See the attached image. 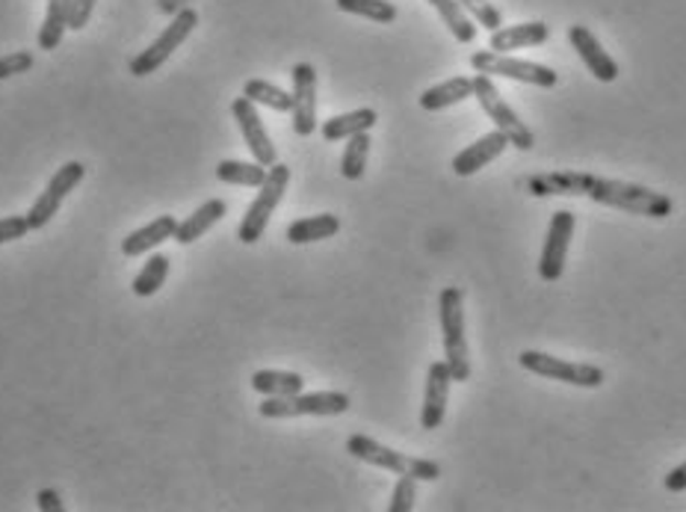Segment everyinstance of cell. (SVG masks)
I'll list each match as a JSON object with an SVG mask.
<instances>
[{
	"label": "cell",
	"instance_id": "obj_14",
	"mask_svg": "<svg viewBox=\"0 0 686 512\" xmlns=\"http://www.w3.org/2000/svg\"><path fill=\"white\" fill-rule=\"evenodd\" d=\"M568 42H571V48L580 54L584 66L592 72L595 80L612 84V80L619 77V63L603 51V45L595 39V33L586 28V24H571V28H568Z\"/></svg>",
	"mask_w": 686,
	"mask_h": 512
},
{
	"label": "cell",
	"instance_id": "obj_29",
	"mask_svg": "<svg viewBox=\"0 0 686 512\" xmlns=\"http://www.w3.org/2000/svg\"><path fill=\"white\" fill-rule=\"evenodd\" d=\"M370 131H361L349 137L344 157H340V175L347 181H361L367 170V157H370Z\"/></svg>",
	"mask_w": 686,
	"mask_h": 512
},
{
	"label": "cell",
	"instance_id": "obj_11",
	"mask_svg": "<svg viewBox=\"0 0 686 512\" xmlns=\"http://www.w3.org/2000/svg\"><path fill=\"white\" fill-rule=\"evenodd\" d=\"M574 238V214L571 210H556L551 226H547L545 249L538 258V275L545 282H559L565 273V258H568V247Z\"/></svg>",
	"mask_w": 686,
	"mask_h": 512
},
{
	"label": "cell",
	"instance_id": "obj_2",
	"mask_svg": "<svg viewBox=\"0 0 686 512\" xmlns=\"http://www.w3.org/2000/svg\"><path fill=\"white\" fill-rule=\"evenodd\" d=\"M438 314H442L444 361L453 373V382L470 380V352L465 338V296L459 287H444L438 296Z\"/></svg>",
	"mask_w": 686,
	"mask_h": 512
},
{
	"label": "cell",
	"instance_id": "obj_24",
	"mask_svg": "<svg viewBox=\"0 0 686 512\" xmlns=\"http://www.w3.org/2000/svg\"><path fill=\"white\" fill-rule=\"evenodd\" d=\"M252 389L263 397H293L305 389V380L291 370H258L252 377Z\"/></svg>",
	"mask_w": 686,
	"mask_h": 512
},
{
	"label": "cell",
	"instance_id": "obj_17",
	"mask_svg": "<svg viewBox=\"0 0 686 512\" xmlns=\"http://www.w3.org/2000/svg\"><path fill=\"white\" fill-rule=\"evenodd\" d=\"M547 39H551V28L545 21H524V24H512V28L491 30L489 48L498 54H509V51L521 48H542Z\"/></svg>",
	"mask_w": 686,
	"mask_h": 512
},
{
	"label": "cell",
	"instance_id": "obj_26",
	"mask_svg": "<svg viewBox=\"0 0 686 512\" xmlns=\"http://www.w3.org/2000/svg\"><path fill=\"white\" fill-rule=\"evenodd\" d=\"M243 96L254 105H263L275 110V113H291L293 110V96L291 92H284L282 86L270 84V80H261V77H252V80H246L243 86Z\"/></svg>",
	"mask_w": 686,
	"mask_h": 512
},
{
	"label": "cell",
	"instance_id": "obj_21",
	"mask_svg": "<svg viewBox=\"0 0 686 512\" xmlns=\"http://www.w3.org/2000/svg\"><path fill=\"white\" fill-rule=\"evenodd\" d=\"M473 96V77H450L438 86H429L424 96H421V107L426 113H438V110H447V107L459 105V101H468Z\"/></svg>",
	"mask_w": 686,
	"mask_h": 512
},
{
	"label": "cell",
	"instance_id": "obj_36",
	"mask_svg": "<svg viewBox=\"0 0 686 512\" xmlns=\"http://www.w3.org/2000/svg\"><path fill=\"white\" fill-rule=\"evenodd\" d=\"M36 506L42 512H63L66 510V503L59 501V494L54 492V489H42V492L36 494Z\"/></svg>",
	"mask_w": 686,
	"mask_h": 512
},
{
	"label": "cell",
	"instance_id": "obj_28",
	"mask_svg": "<svg viewBox=\"0 0 686 512\" xmlns=\"http://www.w3.org/2000/svg\"><path fill=\"white\" fill-rule=\"evenodd\" d=\"M266 166H261L258 161L246 163V161H222L217 166V178L222 184H235V187H261L263 178H266Z\"/></svg>",
	"mask_w": 686,
	"mask_h": 512
},
{
	"label": "cell",
	"instance_id": "obj_31",
	"mask_svg": "<svg viewBox=\"0 0 686 512\" xmlns=\"http://www.w3.org/2000/svg\"><path fill=\"white\" fill-rule=\"evenodd\" d=\"M461 7H465V12L468 15H473L477 19V24L486 30H500L503 28V12L494 7V3H489V0H459Z\"/></svg>",
	"mask_w": 686,
	"mask_h": 512
},
{
	"label": "cell",
	"instance_id": "obj_27",
	"mask_svg": "<svg viewBox=\"0 0 686 512\" xmlns=\"http://www.w3.org/2000/svg\"><path fill=\"white\" fill-rule=\"evenodd\" d=\"M170 258L166 255H151L145 264H142L140 275L133 279V296H142V299H149V296H154L157 291H161L163 285H166V275H170Z\"/></svg>",
	"mask_w": 686,
	"mask_h": 512
},
{
	"label": "cell",
	"instance_id": "obj_1",
	"mask_svg": "<svg viewBox=\"0 0 686 512\" xmlns=\"http://www.w3.org/2000/svg\"><path fill=\"white\" fill-rule=\"evenodd\" d=\"M526 187L538 199H545V196H586L598 205H607V208H619L651 219H666L675 210V201L666 193L651 190L642 184H630V181L601 178L592 172H538L526 181Z\"/></svg>",
	"mask_w": 686,
	"mask_h": 512
},
{
	"label": "cell",
	"instance_id": "obj_16",
	"mask_svg": "<svg viewBox=\"0 0 686 512\" xmlns=\"http://www.w3.org/2000/svg\"><path fill=\"white\" fill-rule=\"evenodd\" d=\"M507 149L509 140L494 128V131L480 137L477 143L468 145V149H461V152L453 157V172H456L459 178H470V175H477L480 170H486L489 163L498 161Z\"/></svg>",
	"mask_w": 686,
	"mask_h": 512
},
{
	"label": "cell",
	"instance_id": "obj_37",
	"mask_svg": "<svg viewBox=\"0 0 686 512\" xmlns=\"http://www.w3.org/2000/svg\"><path fill=\"white\" fill-rule=\"evenodd\" d=\"M663 486H666V492H686V462H680L677 468H672L666 475V480H663Z\"/></svg>",
	"mask_w": 686,
	"mask_h": 512
},
{
	"label": "cell",
	"instance_id": "obj_35",
	"mask_svg": "<svg viewBox=\"0 0 686 512\" xmlns=\"http://www.w3.org/2000/svg\"><path fill=\"white\" fill-rule=\"evenodd\" d=\"M98 0H72V24L68 30H84L92 19V10Z\"/></svg>",
	"mask_w": 686,
	"mask_h": 512
},
{
	"label": "cell",
	"instance_id": "obj_18",
	"mask_svg": "<svg viewBox=\"0 0 686 512\" xmlns=\"http://www.w3.org/2000/svg\"><path fill=\"white\" fill-rule=\"evenodd\" d=\"M175 228H178V219L172 217V214H163V217L151 219L149 226L137 228V231H131V235L122 240V255L124 258L145 255L151 249H157L161 243L175 238Z\"/></svg>",
	"mask_w": 686,
	"mask_h": 512
},
{
	"label": "cell",
	"instance_id": "obj_12",
	"mask_svg": "<svg viewBox=\"0 0 686 512\" xmlns=\"http://www.w3.org/2000/svg\"><path fill=\"white\" fill-rule=\"evenodd\" d=\"M293 77V131L311 137L317 131V68L311 63H296Z\"/></svg>",
	"mask_w": 686,
	"mask_h": 512
},
{
	"label": "cell",
	"instance_id": "obj_3",
	"mask_svg": "<svg viewBox=\"0 0 686 512\" xmlns=\"http://www.w3.org/2000/svg\"><path fill=\"white\" fill-rule=\"evenodd\" d=\"M347 450L356 456V459H361V462L377 465L382 471H394L396 477L409 475L414 477V480H426V483H433V480L442 477V465L433 462V459L400 454L394 447H385L382 442H377V438L370 436H349Z\"/></svg>",
	"mask_w": 686,
	"mask_h": 512
},
{
	"label": "cell",
	"instance_id": "obj_8",
	"mask_svg": "<svg viewBox=\"0 0 686 512\" xmlns=\"http://www.w3.org/2000/svg\"><path fill=\"white\" fill-rule=\"evenodd\" d=\"M518 361H521V368L536 373V377H545V380L577 385V389H601L603 385V370L589 364V361L556 359V356L538 350H524L518 356Z\"/></svg>",
	"mask_w": 686,
	"mask_h": 512
},
{
	"label": "cell",
	"instance_id": "obj_34",
	"mask_svg": "<svg viewBox=\"0 0 686 512\" xmlns=\"http://www.w3.org/2000/svg\"><path fill=\"white\" fill-rule=\"evenodd\" d=\"M28 231H33L28 222V214H19V217H0V247H3V243H12V240H21Z\"/></svg>",
	"mask_w": 686,
	"mask_h": 512
},
{
	"label": "cell",
	"instance_id": "obj_33",
	"mask_svg": "<svg viewBox=\"0 0 686 512\" xmlns=\"http://www.w3.org/2000/svg\"><path fill=\"white\" fill-rule=\"evenodd\" d=\"M33 54L30 51H15V54H7V57H0V80H7V77H15V75H24L33 68Z\"/></svg>",
	"mask_w": 686,
	"mask_h": 512
},
{
	"label": "cell",
	"instance_id": "obj_22",
	"mask_svg": "<svg viewBox=\"0 0 686 512\" xmlns=\"http://www.w3.org/2000/svg\"><path fill=\"white\" fill-rule=\"evenodd\" d=\"M340 231V219L335 214H317V217H302L287 226V240L302 247V243H317L329 240Z\"/></svg>",
	"mask_w": 686,
	"mask_h": 512
},
{
	"label": "cell",
	"instance_id": "obj_15",
	"mask_svg": "<svg viewBox=\"0 0 686 512\" xmlns=\"http://www.w3.org/2000/svg\"><path fill=\"white\" fill-rule=\"evenodd\" d=\"M453 373L447 361H433L429 373H426V391H424V408H421V427L438 429L447 415V400H450Z\"/></svg>",
	"mask_w": 686,
	"mask_h": 512
},
{
	"label": "cell",
	"instance_id": "obj_10",
	"mask_svg": "<svg viewBox=\"0 0 686 512\" xmlns=\"http://www.w3.org/2000/svg\"><path fill=\"white\" fill-rule=\"evenodd\" d=\"M84 178H86L84 163L72 161L66 163V166H59V170L51 175V181H47V187L42 190V196H39V199L33 201V208L28 210L30 228H45L51 219L57 217L68 193L75 190Z\"/></svg>",
	"mask_w": 686,
	"mask_h": 512
},
{
	"label": "cell",
	"instance_id": "obj_19",
	"mask_svg": "<svg viewBox=\"0 0 686 512\" xmlns=\"http://www.w3.org/2000/svg\"><path fill=\"white\" fill-rule=\"evenodd\" d=\"M228 214V205L222 199H207L205 205H198L189 217H184V222H178V228H175V243H181V247H189V243H196L202 235H207L210 228L217 226L219 219L226 217Z\"/></svg>",
	"mask_w": 686,
	"mask_h": 512
},
{
	"label": "cell",
	"instance_id": "obj_5",
	"mask_svg": "<svg viewBox=\"0 0 686 512\" xmlns=\"http://www.w3.org/2000/svg\"><path fill=\"white\" fill-rule=\"evenodd\" d=\"M473 96L480 101L482 113L491 119V124L507 137L509 145H515L521 152H533V149H536V137H533V131H530V128L521 122V116L503 101L500 89L494 86V80H491L489 75L473 77Z\"/></svg>",
	"mask_w": 686,
	"mask_h": 512
},
{
	"label": "cell",
	"instance_id": "obj_4",
	"mask_svg": "<svg viewBox=\"0 0 686 512\" xmlns=\"http://www.w3.org/2000/svg\"><path fill=\"white\" fill-rule=\"evenodd\" d=\"M287 184H291V170H287L284 163L275 161L273 166H270V172H266L263 184L258 187L254 201L246 208V217L240 219V228H237V240H240V243L252 247V243H258V240L263 238V231L270 226L275 208L282 205L284 193H287Z\"/></svg>",
	"mask_w": 686,
	"mask_h": 512
},
{
	"label": "cell",
	"instance_id": "obj_7",
	"mask_svg": "<svg viewBox=\"0 0 686 512\" xmlns=\"http://www.w3.org/2000/svg\"><path fill=\"white\" fill-rule=\"evenodd\" d=\"M470 68L477 75L489 77H509V80H521V84L542 86V89H554L559 84V75L554 68L542 66V63H530V59H515L498 51H473L470 54Z\"/></svg>",
	"mask_w": 686,
	"mask_h": 512
},
{
	"label": "cell",
	"instance_id": "obj_32",
	"mask_svg": "<svg viewBox=\"0 0 686 512\" xmlns=\"http://www.w3.org/2000/svg\"><path fill=\"white\" fill-rule=\"evenodd\" d=\"M414 498H417V480L409 475H400L394 494H391V503H388V512H412Z\"/></svg>",
	"mask_w": 686,
	"mask_h": 512
},
{
	"label": "cell",
	"instance_id": "obj_9",
	"mask_svg": "<svg viewBox=\"0 0 686 512\" xmlns=\"http://www.w3.org/2000/svg\"><path fill=\"white\" fill-rule=\"evenodd\" d=\"M196 24H198V12L184 7V10L172 19L170 28L163 30L161 36L154 39L149 48L140 51V54L131 59V75H137V77L154 75V72H157V68H161L163 63H166V59H170L172 54L184 45V42H187V36L196 30Z\"/></svg>",
	"mask_w": 686,
	"mask_h": 512
},
{
	"label": "cell",
	"instance_id": "obj_13",
	"mask_svg": "<svg viewBox=\"0 0 686 512\" xmlns=\"http://www.w3.org/2000/svg\"><path fill=\"white\" fill-rule=\"evenodd\" d=\"M231 113H235L237 124H240V133H243V140H246V145H249V152H252L254 161L270 170V166L279 161V154H275V145H273V140H270V133H266V128H263L261 116H258V110H254V101H249L246 96L235 98Z\"/></svg>",
	"mask_w": 686,
	"mask_h": 512
},
{
	"label": "cell",
	"instance_id": "obj_25",
	"mask_svg": "<svg viewBox=\"0 0 686 512\" xmlns=\"http://www.w3.org/2000/svg\"><path fill=\"white\" fill-rule=\"evenodd\" d=\"M435 7V12L442 15L444 28L450 30L453 39L461 42V45H470L473 39H477V24L470 21V15L465 12L459 0H429Z\"/></svg>",
	"mask_w": 686,
	"mask_h": 512
},
{
	"label": "cell",
	"instance_id": "obj_6",
	"mask_svg": "<svg viewBox=\"0 0 686 512\" xmlns=\"http://www.w3.org/2000/svg\"><path fill=\"white\" fill-rule=\"evenodd\" d=\"M349 403V394L344 391H314V394H293V397H266L258 406L261 417H270V421H284V417H331L344 415Z\"/></svg>",
	"mask_w": 686,
	"mask_h": 512
},
{
	"label": "cell",
	"instance_id": "obj_30",
	"mask_svg": "<svg viewBox=\"0 0 686 512\" xmlns=\"http://www.w3.org/2000/svg\"><path fill=\"white\" fill-rule=\"evenodd\" d=\"M340 12L361 15V19L377 21V24H394L396 7L391 0H335Z\"/></svg>",
	"mask_w": 686,
	"mask_h": 512
},
{
	"label": "cell",
	"instance_id": "obj_23",
	"mask_svg": "<svg viewBox=\"0 0 686 512\" xmlns=\"http://www.w3.org/2000/svg\"><path fill=\"white\" fill-rule=\"evenodd\" d=\"M68 24H72V0H47L45 21L39 28V48L57 51Z\"/></svg>",
	"mask_w": 686,
	"mask_h": 512
},
{
	"label": "cell",
	"instance_id": "obj_20",
	"mask_svg": "<svg viewBox=\"0 0 686 512\" xmlns=\"http://www.w3.org/2000/svg\"><path fill=\"white\" fill-rule=\"evenodd\" d=\"M377 122H379V113L373 110V107H358V110H352V113H340V116L326 119L320 133L326 143H338V140H349V137H356V133H361V131H370Z\"/></svg>",
	"mask_w": 686,
	"mask_h": 512
}]
</instances>
